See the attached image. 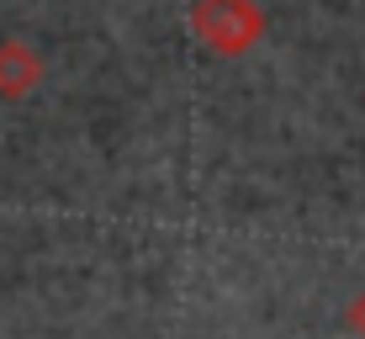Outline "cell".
I'll list each match as a JSON object with an SVG mask.
<instances>
[{
  "mask_svg": "<svg viewBox=\"0 0 365 339\" xmlns=\"http://www.w3.org/2000/svg\"><path fill=\"white\" fill-rule=\"evenodd\" d=\"M344 323H349V329H355V334L365 339V292L355 297V303H349V313H344Z\"/></svg>",
  "mask_w": 365,
  "mask_h": 339,
  "instance_id": "3",
  "label": "cell"
},
{
  "mask_svg": "<svg viewBox=\"0 0 365 339\" xmlns=\"http://www.w3.org/2000/svg\"><path fill=\"white\" fill-rule=\"evenodd\" d=\"M37 80H43V59H37V48L6 37V43H0V96H6V101H21V96L37 91Z\"/></svg>",
  "mask_w": 365,
  "mask_h": 339,
  "instance_id": "2",
  "label": "cell"
},
{
  "mask_svg": "<svg viewBox=\"0 0 365 339\" xmlns=\"http://www.w3.org/2000/svg\"><path fill=\"white\" fill-rule=\"evenodd\" d=\"M191 32L212 54L238 59V54H249V48H259V37H265V11H259V0H196L191 6Z\"/></svg>",
  "mask_w": 365,
  "mask_h": 339,
  "instance_id": "1",
  "label": "cell"
}]
</instances>
